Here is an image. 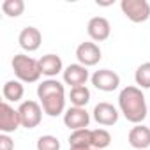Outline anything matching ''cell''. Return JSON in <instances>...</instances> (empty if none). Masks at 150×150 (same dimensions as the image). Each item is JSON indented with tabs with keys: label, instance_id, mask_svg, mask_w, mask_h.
<instances>
[{
	"label": "cell",
	"instance_id": "obj_23",
	"mask_svg": "<svg viewBox=\"0 0 150 150\" xmlns=\"http://www.w3.org/2000/svg\"><path fill=\"white\" fill-rule=\"evenodd\" d=\"M0 150H14V143L7 134H0Z\"/></svg>",
	"mask_w": 150,
	"mask_h": 150
},
{
	"label": "cell",
	"instance_id": "obj_21",
	"mask_svg": "<svg viewBox=\"0 0 150 150\" xmlns=\"http://www.w3.org/2000/svg\"><path fill=\"white\" fill-rule=\"evenodd\" d=\"M2 11L9 18H18L25 11V2L23 0H4L2 2Z\"/></svg>",
	"mask_w": 150,
	"mask_h": 150
},
{
	"label": "cell",
	"instance_id": "obj_13",
	"mask_svg": "<svg viewBox=\"0 0 150 150\" xmlns=\"http://www.w3.org/2000/svg\"><path fill=\"white\" fill-rule=\"evenodd\" d=\"M18 42H20V46L25 51L32 53V51H37L41 48L42 35H41L39 28H35V27H25L20 32V35H18Z\"/></svg>",
	"mask_w": 150,
	"mask_h": 150
},
{
	"label": "cell",
	"instance_id": "obj_8",
	"mask_svg": "<svg viewBox=\"0 0 150 150\" xmlns=\"http://www.w3.org/2000/svg\"><path fill=\"white\" fill-rule=\"evenodd\" d=\"M76 58L81 65L85 67H92L96 64H99V60L103 58V53H101V48L96 44V42H81L78 48H76Z\"/></svg>",
	"mask_w": 150,
	"mask_h": 150
},
{
	"label": "cell",
	"instance_id": "obj_17",
	"mask_svg": "<svg viewBox=\"0 0 150 150\" xmlns=\"http://www.w3.org/2000/svg\"><path fill=\"white\" fill-rule=\"evenodd\" d=\"M2 94H4V99L7 103H20L23 99L25 88H23L20 80H9L2 88Z\"/></svg>",
	"mask_w": 150,
	"mask_h": 150
},
{
	"label": "cell",
	"instance_id": "obj_6",
	"mask_svg": "<svg viewBox=\"0 0 150 150\" xmlns=\"http://www.w3.org/2000/svg\"><path fill=\"white\" fill-rule=\"evenodd\" d=\"M92 85L101 92H113L120 85V76L111 69H99L92 74Z\"/></svg>",
	"mask_w": 150,
	"mask_h": 150
},
{
	"label": "cell",
	"instance_id": "obj_9",
	"mask_svg": "<svg viewBox=\"0 0 150 150\" xmlns=\"http://www.w3.org/2000/svg\"><path fill=\"white\" fill-rule=\"evenodd\" d=\"M64 124L71 129V131H78V129H87L90 124V115L85 108H76L72 106L69 110H65L64 113Z\"/></svg>",
	"mask_w": 150,
	"mask_h": 150
},
{
	"label": "cell",
	"instance_id": "obj_11",
	"mask_svg": "<svg viewBox=\"0 0 150 150\" xmlns=\"http://www.w3.org/2000/svg\"><path fill=\"white\" fill-rule=\"evenodd\" d=\"M87 32H88V35H90L92 41L103 42V41H106V39L110 37V34H111V25H110V21H108L106 18H103V16H94V18H90V21H88V25H87Z\"/></svg>",
	"mask_w": 150,
	"mask_h": 150
},
{
	"label": "cell",
	"instance_id": "obj_16",
	"mask_svg": "<svg viewBox=\"0 0 150 150\" xmlns=\"http://www.w3.org/2000/svg\"><path fill=\"white\" fill-rule=\"evenodd\" d=\"M71 148H94L92 146V131L90 129H78L72 131L69 136Z\"/></svg>",
	"mask_w": 150,
	"mask_h": 150
},
{
	"label": "cell",
	"instance_id": "obj_18",
	"mask_svg": "<svg viewBox=\"0 0 150 150\" xmlns=\"http://www.w3.org/2000/svg\"><path fill=\"white\" fill-rule=\"evenodd\" d=\"M69 99H71V104L76 106V108H85L90 101V90L83 85V87H74L71 88L69 92Z\"/></svg>",
	"mask_w": 150,
	"mask_h": 150
},
{
	"label": "cell",
	"instance_id": "obj_25",
	"mask_svg": "<svg viewBox=\"0 0 150 150\" xmlns=\"http://www.w3.org/2000/svg\"><path fill=\"white\" fill-rule=\"evenodd\" d=\"M92 150H97V148H92Z\"/></svg>",
	"mask_w": 150,
	"mask_h": 150
},
{
	"label": "cell",
	"instance_id": "obj_5",
	"mask_svg": "<svg viewBox=\"0 0 150 150\" xmlns=\"http://www.w3.org/2000/svg\"><path fill=\"white\" fill-rule=\"evenodd\" d=\"M20 113V120H21V127L27 129H34L41 124L42 118V106H39V103L35 101H23L18 108Z\"/></svg>",
	"mask_w": 150,
	"mask_h": 150
},
{
	"label": "cell",
	"instance_id": "obj_3",
	"mask_svg": "<svg viewBox=\"0 0 150 150\" xmlns=\"http://www.w3.org/2000/svg\"><path fill=\"white\" fill-rule=\"evenodd\" d=\"M11 64H13V71L16 74V78L21 83H35L42 76L41 67H39V60H35L25 53L14 55Z\"/></svg>",
	"mask_w": 150,
	"mask_h": 150
},
{
	"label": "cell",
	"instance_id": "obj_24",
	"mask_svg": "<svg viewBox=\"0 0 150 150\" xmlns=\"http://www.w3.org/2000/svg\"><path fill=\"white\" fill-rule=\"evenodd\" d=\"M71 150H92V148H71Z\"/></svg>",
	"mask_w": 150,
	"mask_h": 150
},
{
	"label": "cell",
	"instance_id": "obj_15",
	"mask_svg": "<svg viewBox=\"0 0 150 150\" xmlns=\"http://www.w3.org/2000/svg\"><path fill=\"white\" fill-rule=\"evenodd\" d=\"M39 67L44 76H48V80H53V76H57L58 72H64V65H62V58L55 53H48L39 60Z\"/></svg>",
	"mask_w": 150,
	"mask_h": 150
},
{
	"label": "cell",
	"instance_id": "obj_14",
	"mask_svg": "<svg viewBox=\"0 0 150 150\" xmlns=\"http://www.w3.org/2000/svg\"><path fill=\"white\" fill-rule=\"evenodd\" d=\"M129 145L132 148H138V150H145L150 146V127L143 125V124H138L134 125L131 131H129Z\"/></svg>",
	"mask_w": 150,
	"mask_h": 150
},
{
	"label": "cell",
	"instance_id": "obj_20",
	"mask_svg": "<svg viewBox=\"0 0 150 150\" xmlns=\"http://www.w3.org/2000/svg\"><path fill=\"white\" fill-rule=\"evenodd\" d=\"M134 81L138 88H150V62H145L136 69Z\"/></svg>",
	"mask_w": 150,
	"mask_h": 150
},
{
	"label": "cell",
	"instance_id": "obj_1",
	"mask_svg": "<svg viewBox=\"0 0 150 150\" xmlns=\"http://www.w3.org/2000/svg\"><path fill=\"white\" fill-rule=\"evenodd\" d=\"M37 97L41 99L42 111L48 117L65 113V88L58 80H44L37 85Z\"/></svg>",
	"mask_w": 150,
	"mask_h": 150
},
{
	"label": "cell",
	"instance_id": "obj_10",
	"mask_svg": "<svg viewBox=\"0 0 150 150\" xmlns=\"http://www.w3.org/2000/svg\"><path fill=\"white\" fill-rule=\"evenodd\" d=\"M65 85H71V88L74 87H83L88 80V69L81 64H71L64 69L62 72Z\"/></svg>",
	"mask_w": 150,
	"mask_h": 150
},
{
	"label": "cell",
	"instance_id": "obj_19",
	"mask_svg": "<svg viewBox=\"0 0 150 150\" xmlns=\"http://www.w3.org/2000/svg\"><path fill=\"white\" fill-rule=\"evenodd\" d=\"M111 145V134L106 129H94L92 131V146L97 150H104Z\"/></svg>",
	"mask_w": 150,
	"mask_h": 150
},
{
	"label": "cell",
	"instance_id": "obj_22",
	"mask_svg": "<svg viewBox=\"0 0 150 150\" xmlns=\"http://www.w3.org/2000/svg\"><path fill=\"white\" fill-rule=\"evenodd\" d=\"M37 150H60V141L51 134H44L37 139Z\"/></svg>",
	"mask_w": 150,
	"mask_h": 150
},
{
	"label": "cell",
	"instance_id": "obj_7",
	"mask_svg": "<svg viewBox=\"0 0 150 150\" xmlns=\"http://www.w3.org/2000/svg\"><path fill=\"white\" fill-rule=\"evenodd\" d=\"M20 125H21V120H20L18 110H14L7 101H4L0 104V131H2V134L14 132Z\"/></svg>",
	"mask_w": 150,
	"mask_h": 150
},
{
	"label": "cell",
	"instance_id": "obj_2",
	"mask_svg": "<svg viewBox=\"0 0 150 150\" xmlns=\"http://www.w3.org/2000/svg\"><path fill=\"white\" fill-rule=\"evenodd\" d=\"M118 108L122 115L132 122V124H141L146 118V101L138 87H125L118 94Z\"/></svg>",
	"mask_w": 150,
	"mask_h": 150
},
{
	"label": "cell",
	"instance_id": "obj_12",
	"mask_svg": "<svg viewBox=\"0 0 150 150\" xmlns=\"http://www.w3.org/2000/svg\"><path fill=\"white\" fill-rule=\"evenodd\" d=\"M92 115H94V120L99 125H115L118 122V110L113 104H110V103L96 104Z\"/></svg>",
	"mask_w": 150,
	"mask_h": 150
},
{
	"label": "cell",
	"instance_id": "obj_4",
	"mask_svg": "<svg viewBox=\"0 0 150 150\" xmlns=\"http://www.w3.org/2000/svg\"><path fill=\"white\" fill-rule=\"evenodd\" d=\"M120 9L132 23H143L150 18V4L146 0H122Z\"/></svg>",
	"mask_w": 150,
	"mask_h": 150
}]
</instances>
